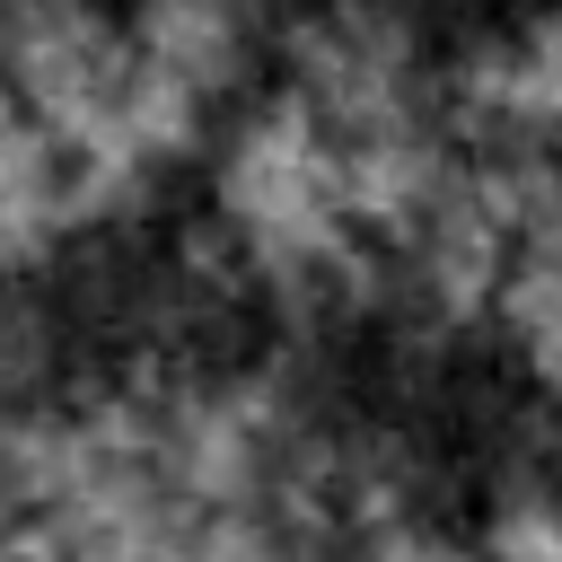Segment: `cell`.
<instances>
[{
	"label": "cell",
	"instance_id": "obj_3",
	"mask_svg": "<svg viewBox=\"0 0 562 562\" xmlns=\"http://www.w3.org/2000/svg\"><path fill=\"white\" fill-rule=\"evenodd\" d=\"M527 360V378L544 395H562V263L553 255H518L509 281H501V307H492Z\"/></svg>",
	"mask_w": 562,
	"mask_h": 562
},
{
	"label": "cell",
	"instance_id": "obj_2",
	"mask_svg": "<svg viewBox=\"0 0 562 562\" xmlns=\"http://www.w3.org/2000/svg\"><path fill=\"white\" fill-rule=\"evenodd\" d=\"M263 35V0H132V44L140 61L176 70L202 97H228L255 61Z\"/></svg>",
	"mask_w": 562,
	"mask_h": 562
},
{
	"label": "cell",
	"instance_id": "obj_1",
	"mask_svg": "<svg viewBox=\"0 0 562 562\" xmlns=\"http://www.w3.org/2000/svg\"><path fill=\"white\" fill-rule=\"evenodd\" d=\"M290 53V88L334 123V132H369V123H404L422 114V26L404 0H316L307 18L281 26Z\"/></svg>",
	"mask_w": 562,
	"mask_h": 562
}]
</instances>
